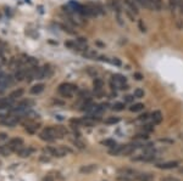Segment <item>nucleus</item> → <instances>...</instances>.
<instances>
[{
	"label": "nucleus",
	"instance_id": "obj_1",
	"mask_svg": "<svg viewBox=\"0 0 183 181\" xmlns=\"http://www.w3.org/2000/svg\"><path fill=\"white\" fill-rule=\"evenodd\" d=\"M67 129L58 125V126H48L45 128L41 134H39V138L41 140L46 141V142H51V141H55L56 139H61L63 136L67 135Z\"/></svg>",
	"mask_w": 183,
	"mask_h": 181
},
{
	"label": "nucleus",
	"instance_id": "obj_2",
	"mask_svg": "<svg viewBox=\"0 0 183 181\" xmlns=\"http://www.w3.org/2000/svg\"><path fill=\"white\" fill-rule=\"evenodd\" d=\"M78 90V88L73 84H70V83H63L59 86V94L63 97H72L73 94Z\"/></svg>",
	"mask_w": 183,
	"mask_h": 181
},
{
	"label": "nucleus",
	"instance_id": "obj_3",
	"mask_svg": "<svg viewBox=\"0 0 183 181\" xmlns=\"http://www.w3.org/2000/svg\"><path fill=\"white\" fill-rule=\"evenodd\" d=\"M22 121V114H15V116H4L0 118V124L4 126L14 128L16 124Z\"/></svg>",
	"mask_w": 183,
	"mask_h": 181
},
{
	"label": "nucleus",
	"instance_id": "obj_4",
	"mask_svg": "<svg viewBox=\"0 0 183 181\" xmlns=\"http://www.w3.org/2000/svg\"><path fill=\"white\" fill-rule=\"evenodd\" d=\"M6 146H7V148L11 152H19L21 148L23 147V140L20 139V138H14V139L7 141Z\"/></svg>",
	"mask_w": 183,
	"mask_h": 181
},
{
	"label": "nucleus",
	"instance_id": "obj_5",
	"mask_svg": "<svg viewBox=\"0 0 183 181\" xmlns=\"http://www.w3.org/2000/svg\"><path fill=\"white\" fill-rule=\"evenodd\" d=\"M156 167L159 169H163V170H167V169H173V168H177L178 167V162H165V163H159L156 164Z\"/></svg>",
	"mask_w": 183,
	"mask_h": 181
},
{
	"label": "nucleus",
	"instance_id": "obj_6",
	"mask_svg": "<svg viewBox=\"0 0 183 181\" xmlns=\"http://www.w3.org/2000/svg\"><path fill=\"white\" fill-rule=\"evenodd\" d=\"M109 5H110V7H111L116 14H121V11H122L121 0H109Z\"/></svg>",
	"mask_w": 183,
	"mask_h": 181
},
{
	"label": "nucleus",
	"instance_id": "obj_7",
	"mask_svg": "<svg viewBox=\"0 0 183 181\" xmlns=\"http://www.w3.org/2000/svg\"><path fill=\"white\" fill-rule=\"evenodd\" d=\"M151 117V121H153V124L154 125H158V124H160L161 121H163V113L160 112V111H154L151 114H150Z\"/></svg>",
	"mask_w": 183,
	"mask_h": 181
},
{
	"label": "nucleus",
	"instance_id": "obj_8",
	"mask_svg": "<svg viewBox=\"0 0 183 181\" xmlns=\"http://www.w3.org/2000/svg\"><path fill=\"white\" fill-rule=\"evenodd\" d=\"M26 76H27L26 68H20V69H16V72L14 74V78H15V80L22 81V80H26Z\"/></svg>",
	"mask_w": 183,
	"mask_h": 181
},
{
	"label": "nucleus",
	"instance_id": "obj_9",
	"mask_svg": "<svg viewBox=\"0 0 183 181\" xmlns=\"http://www.w3.org/2000/svg\"><path fill=\"white\" fill-rule=\"evenodd\" d=\"M97 168H98V165H97V164H88V165H83V167H81V169H80V173H81V174H90V173L95 171V170H97Z\"/></svg>",
	"mask_w": 183,
	"mask_h": 181
},
{
	"label": "nucleus",
	"instance_id": "obj_10",
	"mask_svg": "<svg viewBox=\"0 0 183 181\" xmlns=\"http://www.w3.org/2000/svg\"><path fill=\"white\" fill-rule=\"evenodd\" d=\"M14 106V100H11L10 97L7 99H0V109H10Z\"/></svg>",
	"mask_w": 183,
	"mask_h": 181
},
{
	"label": "nucleus",
	"instance_id": "obj_11",
	"mask_svg": "<svg viewBox=\"0 0 183 181\" xmlns=\"http://www.w3.org/2000/svg\"><path fill=\"white\" fill-rule=\"evenodd\" d=\"M123 1H124V4L127 5V7H128L132 12H134L136 15H138L139 10H138V5H137L136 0H123Z\"/></svg>",
	"mask_w": 183,
	"mask_h": 181
},
{
	"label": "nucleus",
	"instance_id": "obj_12",
	"mask_svg": "<svg viewBox=\"0 0 183 181\" xmlns=\"http://www.w3.org/2000/svg\"><path fill=\"white\" fill-rule=\"evenodd\" d=\"M33 152H34V148H33V147H22L20 151H19V156L22 157V158H27V157H29Z\"/></svg>",
	"mask_w": 183,
	"mask_h": 181
},
{
	"label": "nucleus",
	"instance_id": "obj_13",
	"mask_svg": "<svg viewBox=\"0 0 183 181\" xmlns=\"http://www.w3.org/2000/svg\"><path fill=\"white\" fill-rule=\"evenodd\" d=\"M41 128V124H37V123H33V121H29L27 125H26V131L29 133V134H36L37 130Z\"/></svg>",
	"mask_w": 183,
	"mask_h": 181
},
{
	"label": "nucleus",
	"instance_id": "obj_14",
	"mask_svg": "<svg viewBox=\"0 0 183 181\" xmlns=\"http://www.w3.org/2000/svg\"><path fill=\"white\" fill-rule=\"evenodd\" d=\"M112 80L116 83V85H117V88L120 89L123 84H127V79H126V77H123L122 74H115L114 77H112Z\"/></svg>",
	"mask_w": 183,
	"mask_h": 181
},
{
	"label": "nucleus",
	"instance_id": "obj_15",
	"mask_svg": "<svg viewBox=\"0 0 183 181\" xmlns=\"http://www.w3.org/2000/svg\"><path fill=\"white\" fill-rule=\"evenodd\" d=\"M136 2L141 7H144L146 10H153V4L150 0H136Z\"/></svg>",
	"mask_w": 183,
	"mask_h": 181
},
{
	"label": "nucleus",
	"instance_id": "obj_16",
	"mask_svg": "<svg viewBox=\"0 0 183 181\" xmlns=\"http://www.w3.org/2000/svg\"><path fill=\"white\" fill-rule=\"evenodd\" d=\"M136 180L138 181H151L153 180V175L148 174V173H138L136 176Z\"/></svg>",
	"mask_w": 183,
	"mask_h": 181
},
{
	"label": "nucleus",
	"instance_id": "obj_17",
	"mask_svg": "<svg viewBox=\"0 0 183 181\" xmlns=\"http://www.w3.org/2000/svg\"><path fill=\"white\" fill-rule=\"evenodd\" d=\"M83 56H84L85 59H89V60H95V59L98 57V52H97L95 50L88 49V50H85V51L83 52Z\"/></svg>",
	"mask_w": 183,
	"mask_h": 181
},
{
	"label": "nucleus",
	"instance_id": "obj_18",
	"mask_svg": "<svg viewBox=\"0 0 183 181\" xmlns=\"http://www.w3.org/2000/svg\"><path fill=\"white\" fill-rule=\"evenodd\" d=\"M23 94H24V91H23V89H16V90H14L10 95H9V97L11 99V100H17V99H20L23 96Z\"/></svg>",
	"mask_w": 183,
	"mask_h": 181
},
{
	"label": "nucleus",
	"instance_id": "obj_19",
	"mask_svg": "<svg viewBox=\"0 0 183 181\" xmlns=\"http://www.w3.org/2000/svg\"><path fill=\"white\" fill-rule=\"evenodd\" d=\"M43 90H44V84H37V85H33L31 88L29 93L32 95H38V94H41Z\"/></svg>",
	"mask_w": 183,
	"mask_h": 181
},
{
	"label": "nucleus",
	"instance_id": "obj_20",
	"mask_svg": "<svg viewBox=\"0 0 183 181\" xmlns=\"http://www.w3.org/2000/svg\"><path fill=\"white\" fill-rule=\"evenodd\" d=\"M93 86H94V90L95 91H102V88H104V81L100 78H95L93 80Z\"/></svg>",
	"mask_w": 183,
	"mask_h": 181
},
{
	"label": "nucleus",
	"instance_id": "obj_21",
	"mask_svg": "<svg viewBox=\"0 0 183 181\" xmlns=\"http://www.w3.org/2000/svg\"><path fill=\"white\" fill-rule=\"evenodd\" d=\"M144 105L143 103H141V102H138V103H134V105H132L131 107H129V111L131 112H134V113H137V112H141V111H143L144 109Z\"/></svg>",
	"mask_w": 183,
	"mask_h": 181
},
{
	"label": "nucleus",
	"instance_id": "obj_22",
	"mask_svg": "<svg viewBox=\"0 0 183 181\" xmlns=\"http://www.w3.org/2000/svg\"><path fill=\"white\" fill-rule=\"evenodd\" d=\"M180 2H181V0H168V6H170V10H171L172 12H175V11L178 9Z\"/></svg>",
	"mask_w": 183,
	"mask_h": 181
},
{
	"label": "nucleus",
	"instance_id": "obj_23",
	"mask_svg": "<svg viewBox=\"0 0 183 181\" xmlns=\"http://www.w3.org/2000/svg\"><path fill=\"white\" fill-rule=\"evenodd\" d=\"M163 7V0H153V10L155 11H161Z\"/></svg>",
	"mask_w": 183,
	"mask_h": 181
},
{
	"label": "nucleus",
	"instance_id": "obj_24",
	"mask_svg": "<svg viewBox=\"0 0 183 181\" xmlns=\"http://www.w3.org/2000/svg\"><path fill=\"white\" fill-rule=\"evenodd\" d=\"M120 118L119 117H109V118H106L105 119V124L106 125H115V124H117V123H120Z\"/></svg>",
	"mask_w": 183,
	"mask_h": 181
},
{
	"label": "nucleus",
	"instance_id": "obj_25",
	"mask_svg": "<svg viewBox=\"0 0 183 181\" xmlns=\"http://www.w3.org/2000/svg\"><path fill=\"white\" fill-rule=\"evenodd\" d=\"M106 147H109V148H114V147H116L117 146V143H116V141L112 140V139H106V140L102 142Z\"/></svg>",
	"mask_w": 183,
	"mask_h": 181
},
{
	"label": "nucleus",
	"instance_id": "obj_26",
	"mask_svg": "<svg viewBox=\"0 0 183 181\" xmlns=\"http://www.w3.org/2000/svg\"><path fill=\"white\" fill-rule=\"evenodd\" d=\"M124 102H116L114 106H112V109L114 111H117V112H121V111H123L124 109Z\"/></svg>",
	"mask_w": 183,
	"mask_h": 181
},
{
	"label": "nucleus",
	"instance_id": "obj_27",
	"mask_svg": "<svg viewBox=\"0 0 183 181\" xmlns=\"http://www.w3.org/2000/svg\"><path fill=\"white\" fill-rule=\"evenodd\" d=\"M134 139L138 141H145L149 139V136H148V133H139V134H137L136 136H134Z\"/></svg>",
	"mask_w": 183,
	"mask_h": 181
},
{
	"label": "nucleus",
	"instance_id": "obj_28",
	"mask_svg": "<svg viewBox=\"0 0 183 181\" xmlns=\"http://www.w3.org/2000/svg\"><path fill=\"white\" fill-rule=\"evenodd\" d=\"M124 15L128 17V20L129 21H136V14L132 12L128 7H126V10H124Z\"/></svg>",
	"mask_w": 183,
	"mask_h": 181
},
{
	"label": "nucleus",
	"instance_id": "obj_29",
	"mask_svg": "<svg viewBox=\"0 0 183 181\" xmlns=\"http://www.w3.org/2000/svg\"><path fill=\"white\" fill-rule=\"evenodd\" d=\"M144 90L143 89H141V88H137L136 90H134V93H133V95H134V97L136 99H142V97H144Z\"/></svg>",
	"mask_w": 183,
	"mask_h": 181
},
{
	"label": "nucleus",
	"instance_id": "obj_30",
	"mask_svg": "<svg viewBox=\"0 0 183 181\" xmlns=\"http://www.w3.org/2000/svg\"><path fill=\"white\" fill-rule=\"evenodd\" d=\"M143 131L148 133V134L154 131V124H145V125H143Z\"/></svg>",
	"mask_w": 183,
	"mask_h": 181
},
{
	"label": "nucleus",
	"instance_id": "obj_31",
	"mask_svg": "<svg viewBox=\"0 0 183 181\" xmlns=\"http://www.w3.org/2000/svg\"><path fill=\"white\" fill-rule=\"evenodd\" d=\"M110 62L114 64V66H116V67H122V61L120 59H117V57H114V59H111Z\"/></svg>",
	"mask_w": 183,
	"mask_h": 181
},
{
	"label": "nucleus",
	"instance_id": "obj_32",
	"mask_svg": "<svg viewBox=\"0 0 183 181\" xmlns=\"http://www.w3.org/2000/svg\"><path fill=\"white\" fill-rule=\"evenodd\" d=\"M134 95H126L124 97H123V101H124V103H132L133 101H134Z\"/></svg>",
	"mask_w": 183,
	"mask_h": 181
},
{
	"label": "nucleus",
	"instance_id": "obj_33",
	"mask_svg": "<svg viewBox=\"0 0 183 181\" xmlns=\"http://www.w3.org/2000/svg\"><path fill=\"white\" fill-rule=\"evenodd\" d=\"M65 46L66 47H68V49H72V50H75L76 49V41H66L65 43Z\"/></svg>",
	"mask_w": 183,
	"mask_h": 181
},
{
	"label": "nucleus",
	"instance_id": "obj_34",
	"mask_svg": "<svg viewBox=\"0 0 183 181\" xmlns=\"http://www.w3.org/2000/svg\"><path fill=\"white\" fill-rule=\"evenodd\" d=\"M138 28H139V31H141L142 33H145V32H146V28H145V26H144V23H143L142 20L138 21Z\"/></svg>",
	"mask_w": 183,
	"mask_h": 181
},
{
	"label": "nucleus",
	"instance_id": "obj_35",
	"mask_svg": "<svg viewBox=\"0 0 183 181\" xmlns=\"http://www.w3.org/2000/svg\"><path fill=\"white\" fill-rule=\"evenodd\" d=\"M0 141H2V142H6V143H7V141H9V135H7V134H5V133H0Z\"/></svg>",
	"mask_w": 183,
	"mask_h": 181
},
{
	"label": "nucleus",
	"instance_id": "obj_36",
	"mask_svg": "<svg viewBox=\"0 0 183 181\" xmlns=\"http://www.w3.org/2000/svg\"><path fill=\"white\" fill-rule=\"evenodd\" d=\"M150 118V116L148 114V113H144V114H141L139 117H138V119L139 121H148Z\"/></svg>",
	"mask_w": 183,
	"mask_h": 181
},
{
	"label": "nucleus",
	"instance_id": "obj_37",
	"mask_svg": "<svg viewBox=\"0 0 183 181\" xmlns=\"http://www.w3.org/2000/svg\"><path fill=\"white\" fill-rule=\"evenodd\" d=\"M176 27H177L178 29H182L183 28V20L177 19V20H176Z\"/></svg>",
	"mask_w": 183,
	"mask_h": 181
},
{
	"label": "nucleus",
	"instance_id": "obj_38",
	"mask_svg": "<svg viewBox=\"0 0 183 181\" xmlns=\"http://www.w3.org/2000/svg\"><path fill=\"white\" fill-rule=\"evenodd\" d=\"M133 78H136L137 80H142V79H143V78H144V77H143V74H142V73H139V72H136V73L133 74Z\"/></svg>",
	"mask_w": 183,
	"mask_h": 181
},
{
	"label": "nucleus",
	"instance_id": "obj_39",
	"mask_svg": "<svg viewBox=\"0 0 183 181\" xmlns=\"http://www.w3.org/2000/svg\"><path fill=\"white\" fill-rule=\"evenodd\" d=\"M76 41H77L78 44H82V45H87V39H85V38H83V37H80V38H78Z\"/></svg>",
	"mask_w": 183,
	"mask_h": 181
},
{
	"label": "nucleus",
	"instance_id": "obj_40",
	"mask_svg": "<svg viewBox=\"0 0 183 181\" xmlns=\"http://www.w3.org/2000/svg\"><path fill=\"white\" fill-rule=\"evenodd\" d=\"M110 88H111L112 90H115V89H119V88H117V85H116V83L112 80V79L110 80Z\"/></svg>",
	"mask_w": 183,
	"mask_h": 181
},
{
	"label": "nucleus",
	"instance_id": "obj_41",
	"mask_svg": "<svg viewBox=\"0 0 183 181\" xmlns=\"http://www.w3.org/2000/svg\"><path fill=\"white\" fill-rule=\"evenodd\" d=\"M75 145H77V147L81 148V150L84 148V143H82V142H80V141H75Z\"/></svg>",
	"mask_w": 183,
	"mask_h": 181
},
{
	"label": "nucleus",
	"instance_id": "obj_42",
	"mask_svg": "<svg viewBox=\"0 0 183 181\" xmlns=\"http://www.w3.org/2000/svg\"><path fill=\"white\" fill-rule=\"evenodd\" d=\"M163 181H180V180L176 179V178H165V179H163Z\"/></svg>",
	"mask_w": 183,
	"mask_h": 181
},
{
	"label": "nucleus",
	"instance_id": "obj_43",
	"mask_svg": "<svg viewBox=\"0 0 183 181\" xmlns=\"http://www.w3.org/2000/svg\"><path fill=\"white\" fill-rule=\"evenodd\" d=\"M44 181H53V179H51L50 176H46V178L44 179Z\"/></svg>",
	"mask_w": 183,
	"mask_h": 181
},
{
	"label": "nucleus",
	"instance_id": "obj_44",
	"mask_svg": "<svg viewBox=\"0 0 183 181\" xmlns=\"http://www.w3.org/2000/svg\"><path fill=\"white\" fill-rule=\"evenodd\" d=\"M97 45H99V46H104L102 43H99V41H97Z\"/></svg>",
	"mask_w": 183,
	"mask_h": 181
},
{
	"label": "nucleus",
	"instance_id": "obj_45",
	"mask_svg": "<svg viewBox=\"0 0 183 181\" xmlns=\"http://www.w3.org/2000/svg\"><path fill=\"white\" fill-rule=\"evenodd\" d=\"M181 173H183V168H182V169H181Z\"/></svg>",
	"mask_w": 183,
	"mask_h": 181
}]
</instances>
